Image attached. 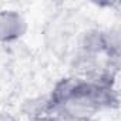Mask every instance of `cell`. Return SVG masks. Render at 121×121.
I'll use <instances>...</instances> for the list:
<instances>
[{"mask_svg":"<svg viewBox=\"0 0 121 121\" xmlns=\"http://www.w3.org/2000/svg\"><path fill=\"white\" fill-rule=\"evenodd\" d=\"M29 24L26 17L14 9L0 10V43L10 44L24 37Z\"/></svg>","mask_w":121,"mask_h":121,"instance_id":"obj_1","label":"cell"},{"mask_svg":"<svg viewBox=\"0 0 121 121\" xmlns=\"http://www.w3.org/2000/svg\"><path fill=\"white\" fill-rule=\"evenodd\" d=\"M0 121H17V118L9 112H0Z\"/></svg>","mask_w":121,"mask_h":121,"instance_id":"obj_2","label":"cell"}]
</instances>
